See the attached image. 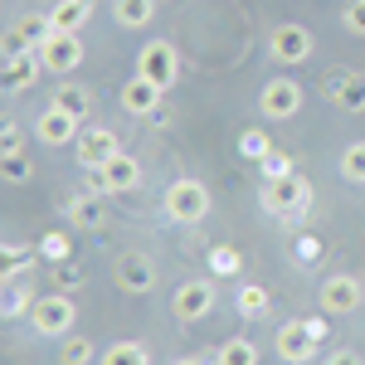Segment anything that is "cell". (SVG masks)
Returning <instances> with one entry per match:
<instances>
[{"label":"cell","instance_id":"obj_1","mask_svg":"<svg viewBox=\"0 0 365 365\" xmlns=\"http://www.w3.org/2000/svg\"><path fill=\"white\" fill-rule=\"evenodd\" d=\"M322 336H327V322H322V317H297V322H282L278 327L273 351H278L282 365H307V361H317Z\"/></svg>","mask_w":365,"mask_h":365},{"label":"cell","instance_id":"obj_2","mask_svg":"<svg viewBox=\"0 0 365 365\" xmlns=\"http://www.w3.org/2000/svg\"><path fill=\"white\" fill-rule=\"evenodd\" d=\"M312 205V180L302 170H282L273 180H263V210L278 215V220H297Z\"/></svg>","mask_w":365,"mask_h":365},{"label":"cell","instance_id":"obj_3","mask_svg":"<svg viewBox=\"0 0 365 365\" xmlns=\"http://www.w3.org/2000/svg\"><path fill=\"white\" fill-rule=\"evenodd\" d=\"M210 190L190 180V175H180V180H170L166 190H161V215H166L170 225H200L205 215H210Z\"/></svg>","mask_w":365,"mask_h":365},{"label":"cell","instance_id":"obj_4","mask_svg":"<svg viewBox=\"0 0 365 365\" xmlns=\"http://www.w3.org/2000/svg\"><path fill=\"white\" fill-rule=\"evenodd\" d=\"M73 322H78V307H73L68 292H44V297H34V307H29V327H34L39 336H49V341H63L73 331Z\"/></svg>","mask_w":365,"mask_h":365},{"label":"cell","instance_id":"obj_5","mask_svg":"<svg viewBox=\"0 0 365 365\" xmlns=\"http://www.w3.org/2000/svg\"><path fill=\"white\" fill-rule=\"evenodd\" d=\"M268 54H273V63H282V68L307 63V58L317 54V34H312L307 25H297V20H282V25H273V34H268Z\"/></svg>","mask_w":365,"mask_h":365},{"label":"cell","instance_id":"obj_6","mask_svg":"<svg viewBox=\"0 0 365 365\" xmlns=\"http://www.w3.org/2000/svg\"><path fill=\"white\" fill-rule=\"evenodd\" d=\"M156 278H161V273H156V258H151V253H141V249H127L113 263V282H117V292H127V297L151 292Z\"/></svg>","mask_w":365,"mask_h":365},{"label":"cell","instance_id":"obj_7","mask_svg":"<svg viewBox=\"0 0 365 365\" xmlns=\"http://www.w3.org/2000/svg\"><path fill=\"white\" fill-rule=\"evenodd\" d=\"M361 302H365V287L356 273H331L317 287V307L327 317H351V312H361Z\"/></svg>","mask_w":365,"mask_h":365},{"label":"cell","instance_id":"obj_8","mask_svg":"<svg viewBox=\"0 0 365 365\" xmlns=\"http://www.w3.org/2000/svg\"><path fill=\"white\" fill-rule=\"evenodd\" d=\"M302 103H307V93L297 78H268L263 93H258V113L268 117V122H287V117L302 113Z\"/></svg>","mask_w":365,"mask_h":365},{"label":"cell","instance_id":"obj_9","mask_svg":"<svg viewBox=\"0 0 365 365\" xmlns=\"http://www.w3.org/2000/svg\"><path fill=\"white\" fill-rule=\"evenodd\" d=\"M39 63H44V73H54V78H68V73L83 63V34H63V29H49V39L39 44Z\"/></svg>","mask_w":365,"mask_h":365},{"label":"cell","instance_id":"obj_10","mask_svg":"<svg viewBox=\"0 0 365 365\" xmlns=\"http://www.w3.org/2000/svg\"><path fill=\"white\" fill-rule=\"evenodd\" d=\"M137 73H141V78H151V83H161V88H170L175 78H180V54H175V44H170V39H151V44H141Z\"/></svg>","mask_w":365,"mask_h":365},{"label":"cell","instance_id":"obj_11","mask_svg":"<svg viewBox=\"0 0 365 365\" xmlns=\"http://www.w3.org/2000/svg\"><path fill=\"white\" fill-rule=\"evenodd\" d=\"M137 185H141V161L127 156V151H117L103 170H93V190L98 195H132Z\"/></svg>","mask_w":365,"mask_h":365},{"label":"cell","instance_id":"obj_12","mask_svg":"<svg viewBox=\"0 0 365 365\" xmlns=\"http://www.w3.org/2000/svg\"><path fill=\"white\" fill-rule=\"evenodd\" d=\"M73 151H78V166L83 170H103L122 151V141H117L113 127H83L78 141H73Z\"/></svg>","mask_w":365,"mask_h":365},{"label":"cell","instance_id":"obj_13","mask_svg":"<svg viewBox=\"0 0 365 365\" xmlns=\"http://www.w3.org/2000/svg\"><path fill=\"white\" fill-rule=\"evenodd\" d=\"M170 312H175L180 322H205V317L215 312V282H210V278L180 282L175 297H170Z\"/></svg>","mask_w":365,"mask_h":365},{"label":"cell","instance_id":"obj_14","mask_svg":"<svg viewBox=\"0 0 365 365\" xmlns=\"http://www.w3.org/2000/svg\"><path fill=\"white\" fill-rule=\"evenodd\" d=\"M78 132H83V122H78L73 113H63V108H54V103L34 117V137L44 141V146H73Z\"/></svg>","mask_w":365,"mask_h":365},{"label":"cell","instance_id":"obj_15","mask_svg":"<svg viewBox=\"0 0 365 365\" xmlns=\"http://www.w3.org/2000/svg\"><path fill=\"white\" fill-rule=\"evenodd\" d=\"M39 73H44L39 49H5V93H25V88H34Z\"/></svg>","mask_w":365,"mask_h":365},{"label":"cell","instance_id":"obj_16","mask_svg":"<svg viewBox=\"0 0 365 365\" xmlns=\"http://www.w3.org/2000/svg\"><path fill=\"white\" fill-rule=\"evenodd\" d=\"M161 93H166L161 83H151V78L132 73V78L122 83V108H127L132 117H156V113H161Z\"/></svg>","mask_w":365,"mask_h":365},{"label":"cell","instance_id":"obj_17","mask_svg":"<svg viewBox=\"0 0 365 365\" xmlns=\"http://www.w3.org/2000/svg\"><path fill=\"white\" fill-rule=\"evenodd\" d=\"M93 0H54L49 5V25L54 29H63V34H83L88 29V20H93Z\"/></svg>","mask_w":365,"mask_h":365},{"label":"cell","instance_id":"obj_18","mask_svg":"<svg viewBox=\"0 0 365 365\" xmlns=\"http://www.w3.org/2000/svg\"><path fill=\"white\" fill-rule=\"evenodd\" d=\"M63 220L73 229H83V234H93V229L108 225V205H103V195H73L68 210H63Z\"/></svg>","mask_w":365,"mask_h":365},{"label":"cell","instance_id":"obj_19","mask_svg":"<svg viewBox=\"0 0 365 365\" xmlns=\"http://www.w3.org/2000/svg\"><path fill=\"white\" fill-rule=\"evenodd\" d=\"M327 93H331V103L346 108V113H361V108H365V78H361V73L336 68V73L327 78Z\"/></svg>","mask_w":365,"mask_h":365},{"label":"cell","instance_id":"obj_20","mask_svg":"<svg viewBox=\"0 0 365 365\" xmlns=\"http://www.w3.org/2000/svg\"><path fill=\"white\" fill-rule=\"evenodd\" d=\"M49 29H54L49 25V10H44V15H20L5 39H10V49H39V44L49 39Z\"/></svg>","mask_w":365,"mask_h":365},{"label":"cell","instance_id":"obj_21","mask_svg":"<svg viewBox=\"0 0 365 365\" xmlns=\"http://www.w3.org/2000/svg\"><path fill=\"white\" fill-rule=\"evenodd\" d=\"M113 20L122 29H146L156 20V0H113Z\"/></svg>","mask_w":365,"mask_h":365},{"label":"cell","instance_id":"obj_22","mask_svg":"<svg viewBox=\"0 0 365 365\" xmlns=\"http://www.w3.org/2000/svg\"><path fill=\"white\" fill-rule=\"evenodd\" d=\"M49 103H54V108H63V113H73L78 122H83V117L93 113V93H88L83 83H68V78H63V83L54 88V98H49Z\"/></svg>","mask_w":365,"mask_h":365},{"label":"cell","instance_id":"obj_23","mask_svg":"<svg viewBox=\"0 0 365 365\" xmlns=\"http://www.w3.org/2000/svg\"><path fill=\"white\" fill-rule=\"evenodd\" d=\"M98 365H151V351H146V341H113V346H103Z\"/></svg>","mask_w":365,"mask_h":365},{"label":"cell","instance_id":"obj_24","mask_svg":"<svg viewBox=\"0 0 365 365\" xmlns=\"http://www.w3.org/2000/svg\"><path fill=\"white\" fill-rule=\"evenodd\" d=\"M98 356H103V346H93L88 336H63V346H58V365H98Z\"/></svg>","mask_w":365,"mask_h":365},{"label":"cell","instance_id":"obj_25","mask_svg":"<svg viewBox=\"0 0 365 365\" xmlns=\"http://www.w3.org/2000/svg\"><path fill=\"white\" fill-rule=\"evenodd\" d=\"M234 307H239V317H249V322L268 317V287H258V282H239V292H234Z\"/></svg>","mask_w":365,"mask_h":365},{"label":"cell","instance_id":"obj_26","mask_svg":"<svg viewBox=\"0 0 365 365\" xmlns=\"http://www.w3.org/2000/svg\"><path fill=\"white\" fill-rule=\"evenodd\" d=\"M215 365H258V346L249 336H229L220 351H215Z\"/></svg>","mask_w":365,"mask_h":365},{"label":"cell","instance_id":"obj_27","mask_svg":"<svg viewBox=\"0 0 365 365\" xmlns=\"http://www.w3.org/2000/svg\"><path fill=\"white\" fill-rule=\"evenodd\" d=\"M336 170H341V180H351V185H365V141H346V146H341Z\"/></svg>","mask_w":365,"mask_h":365},{"label":"cell","instance_id":"obj_28","mask_svg":"<svg viewBox=\"0 0 365 365\" xmlns=\"http://www.w3.org/2000/svg\"><path fill=\"white\" fill-rule=\"evenodd\" d=\"M341 25L351 29L356 39H365V0H346V10H341Z\"/></svg>","mask_w":365,"mask_h":365},{"label":"cell","instance_id":"obj_29","mask_svg":"<svg viewBox=\"0 0 365 365\" xmlns=\"http://www.w3.org/2000/svg\"><path fill=\"white\" fill-rule=\"evenodd\" d=\"M5 180H10V185H25L29 180V156L25 151H20V156H5Z\"/></svg>","mask_w":365,"mask_h":365},{"label":"cell","instance_id":"obj_30","mask_svg":"<svg viewBox=\"0 0 365 365\" xmlns=\"http://www.w3.org/2000/svg\"><path fill=\"white\" fill-rule=\"evenodd\" d=\"M239 146L249 151L253 161H268V156H273V151H268V137H263V132H244V137H239Z\"/></svg>","mask_w":365,"mask_h":365},{"label":"cell","instance_id":"obj_31","mask_svg":"<svg viewBox=\"0 0 365 365\" xmlns=\"http://www.w3.org/2000/svg\"><path fill=\"white\" fill-rule=\"evenodd\" d=\"M0 151H5V156H20V151H25V132H20L15 122H5V132H0Z\"/></svg>","mask_w":365,"mask_h":365},{"label":"cell","instance_id":"obj_32","mask_svg":"<svg viewBox=\"0 0 365 365\" xmlns=\"http://www.w3.org/2000/svg\"><path fill=\"white\" fill-rule=\"evenodd\" d=\"M234 263H239L234 249H215V273H234Z\"/></svg>","mask_w":365,"mask_h":365},{"label":"cell","instance_id":"obj_33","mask_svg":"<svg viewBox=\"0 0 365 365\" xmlns=\"http://www.w3.org/2000/svg\"><path fill=\"white\" fill-rule=\"evenodd\" d=\"M322 365H365V361L356 356V351H331V356H327Z\"/></svg>","mask_w":365,"mask_h":365},{"label":"cell","instance_id":"obj_34","mask_svg":"<svg viewBox=\"0 0 365 365\" xmlns=\"http://www.w3.org/2000/svg\"><path fill=\"white\" fill-rule=\"evenodd\" d=\"M170 365H205L200 356H180V361H170Z\"/></svg>","mask_w":365,"mask_h":365}]
</instances>
